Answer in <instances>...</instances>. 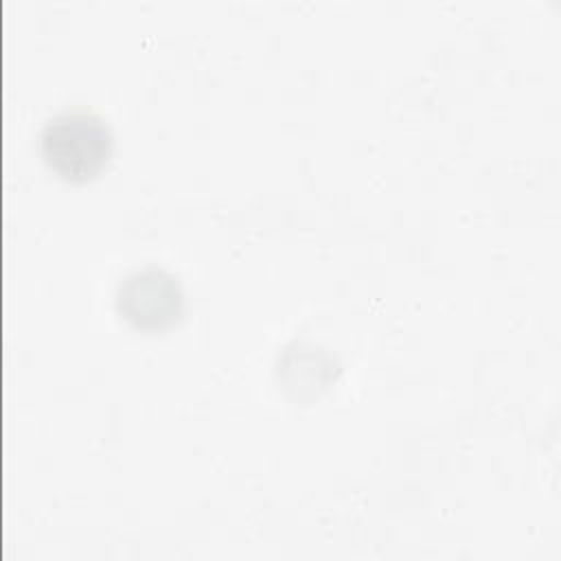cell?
I'll use <instances>...</instances> for the list:
<instances>
[{"label": "cell", "instance_id": "2", "mask_svg": "<svg viewBox=\"0 0 561 561\" xmlns=\"http://www.w3.org/2000/svg\"><path fill=\"white\" fill-rule=\"evenodd\" d=\"M114 305L123 320L140 331H160L175 324L184 311V291L169 270L142 265L121 278Z\"/></svg>", "mask_w": 561, "mask_h": 561}, {"label": "cell", "instance_id": "1", "mask_svg": "<svg viewBox=\"0 0 561 561\" xmlns=\"http://www.w3.org/2000/svg\"><path fill=\"white\" fill-rule=\"evenodd\" d=\"M112 129L103 116L88 107L53 114L39 131V151L46 164L70 182L94 178L110 160Z\"/></svg>", "mask_w": 561, "mask_h": 561}]
</instances>
